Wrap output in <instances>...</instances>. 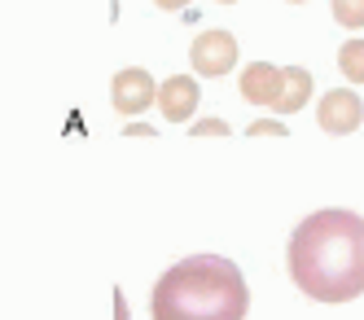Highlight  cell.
Masks as SVG:
<instances>
[{
    "instance_id": "obj_12",
    "label": "cell",
    "mask_w": 364,
    "mask_h": 320,
    "mask_svg": "<svg viewBox=\"0 0 364 320\" xmlns=\"http://www.w3.org/2000/svg\"><path fill=\"white\" fill-rule=\"evenodd\" d=\"M255 132H259V137H277V132H285V127L272 123V119H264V123H255V127H250V137H255Z\"/></svg>"
},
{
    "instance_id": "obj_11",
    "label": "cell",
    "mask_w": 364,
    "mask_h": 320,
    "mask_svg": "<svg viewBox=\"0 0 364 320\" xmlns=\"http://www.w3.org/2000/svg\"><path fill=\"white\" fill-rule=\"evenodd\" d=\"M193 132H198V137H224V132H228V123H224V119H202Z\"/></svg>"
},
{
    "instance_id": "obj_7",
    "label": "cell",
    "mask_w": 364,
    "mask_h": 320,
    "mask_svg": "<svg viewBox=\"0 0 364 320\" xmlns=\"http://www.w3.org/2000/svg\"><path fill=\"white\" fill-rule=\"evenodd\" d=\"M159 105L167 123H185L198 110V84L189 75H171L167 84H159Z\"/></svg>"
},
{
    "instance_id": "obj_15",
    "label": "cell",
    "mask_w": 364,
    "mask_h": 320,
    "mask_svg": "<svg viewBox=\"0 0 364 320\" xmlns=\"http://www.w3.org/2000/svg\"><path fill=\"white\" fill-rule=\"evenodd\" d=\"M294 5H303V0H294Z\"/></svg>"
},
{
    "instance_id": "obj_13",
    "label": "cell",
    "mask_w": 364,
    "mask_h": 320,
    "mask_svg": "<svg viewBox=\"0 0 364 320\" xmlns=\"http://www.w3.org/2000/svg\"><path fill=\"white\" fill-rule=\"evenodd\" d=\"M159 9H189V0H154Z\"/></svg>"
},
{
    "instance_id": "obj_8",
    "label": "cell",
    "mask_w": 364,
    "mask_h": 320,
    "mask_svg": "<svg viewBox=\"0 0 364 320\" xmlns=\"http://www.w3.org/2000/svg\"><path fill=\"white\" fill-rule=\"evenodd\" d=\"M307 97H311V75L303 66H285V84H281V97H277L272 110L294 114V110H303V105H307Z\"/></svg>"
},
{
    "instance_id": "obj_3",
    "label": "cell",
    "mask_w": 364,
    "mask_h": 320,
    "mask_svg": "<svg viewBox=\"0 0 364 320\" xmlns=\"http://www.w3.org/2000/svg\"><path fill=\"white\" fill-rule=\"evenodd\" d=\"M189 58H193V70L206 75V79H220L228 75L232 66H237V40H232L228 31H202L189 48Z\"/></svg>"
},
{
    "instance_id": "obj_9",
    "label": "cell",
    "mask_w": 364,
    "mask_h": 320,
    "mask_svg": "<svg viewBox=\"0 0 364 320\" xmlns=\"http://www.w3.org/2000/svg\"><path fill=\"white\" fill-rule=\"evenodd\" d=\"M338 66H343L351 84H364V40H347L338 48Z\"/></svg>"
},
{
    "instance_id": "obj_14",
    "label": "cell",
    "mask_w": 364,
    "mask_h": 320,
    "mask_svg": "<svg viewBox=\"0 0 364 320\" xmlns=\"http://www.w3.org/2000/svg\"><path fill=\"white\" fill-rule=\"evenodd\" d=\"M220 5H232V0H220Z\"/></svg>"
},
{
    "instance_id": "obj_1",
    "label": "cell",
    "mask_w": 364,
    "mask_h": 320,
    "mask_svg": "<svg viewBox=\"0 0 364 320\" xmlns=\"http://www.w3.org/2000/svg\"><path fill=\"white\" fill-rule=\"evenodd\" d=\"M290 277L311 303L364 294V220L355 210H316L290 233Z\"/></svg>"
},
{
    "instance_id": "obj_6",
    "label": "cell",
    "mask_w": 364,
    "mask_h": 320,
    "mask_svg": "<svg viewBox=\"0 0 364 320\" xmlns=\"http://www.w3.org/2000/svg\"><path fill=\"white\" fill-rule=\"evenodd\" d=\"M281 84H285V66L255 62V66L242 70V97H246L250 105H277Z\"/></svg>"
},
{
    "instance_id": "obj_2",
    "label": "cell",
    "mask_w": 364,
    "mask_h": 320,
    "mask_svg": "<svg viewBox=\"0 0 364 320\" xmlns=\"http://www.w3.org/2000/svg\"><path fill=\"white\" fill-rule=\"evenodd\" d=\"M250 289L232 259L193 255L159 277L149 294L154 320H246Z\"/></svg>"
},
{
    "instance_id": "obj_4",
    "label": "cell",
    "mask_w": 364,
    "mask_h": 320,
    "mask_svg": "<svg viewBox=\"0 0 364 320\" xmlns=\"http://www.w3.org/2000/svg\"><path fill=\"white\" fill-rule=\"evenodd\" d=\"M316 123L329 132V137H347V132H355L364 123V101L355 92H347V88H333L316 105Z\"/></svg>"
},
{
    "instance_id": "obj_10",
    "label": "cell",
    "mask_w": 364,
    "mask_h": 320,
    "mask_svg": "<svg viewBox=\"0 0 364 320\" xmlns=\"http://www.w3.org/2000/svg\"><path fill=\"white\" fill-rule=\"evenodd\" d=\"M333 22L338 26H364V0H333Z\"/></svg>"
},
{
    "instance_id": "obj_5",
    "label": "cell",
    "mask_w": 364,
    "mask_h": 320,
    "mask_svg": "<svg viewBox=\"0 0 364 320\" xmlns=\"http://www.w3.org/2000/svg\"><path fill=\"white\" fill-rule=\"evenodd\" d=\"M110 101H114V110L119 114H141L149 101H159V84L149 79V70L141 66H127L114 75V84H110Z\"/></svg>"
}]
</instances>
